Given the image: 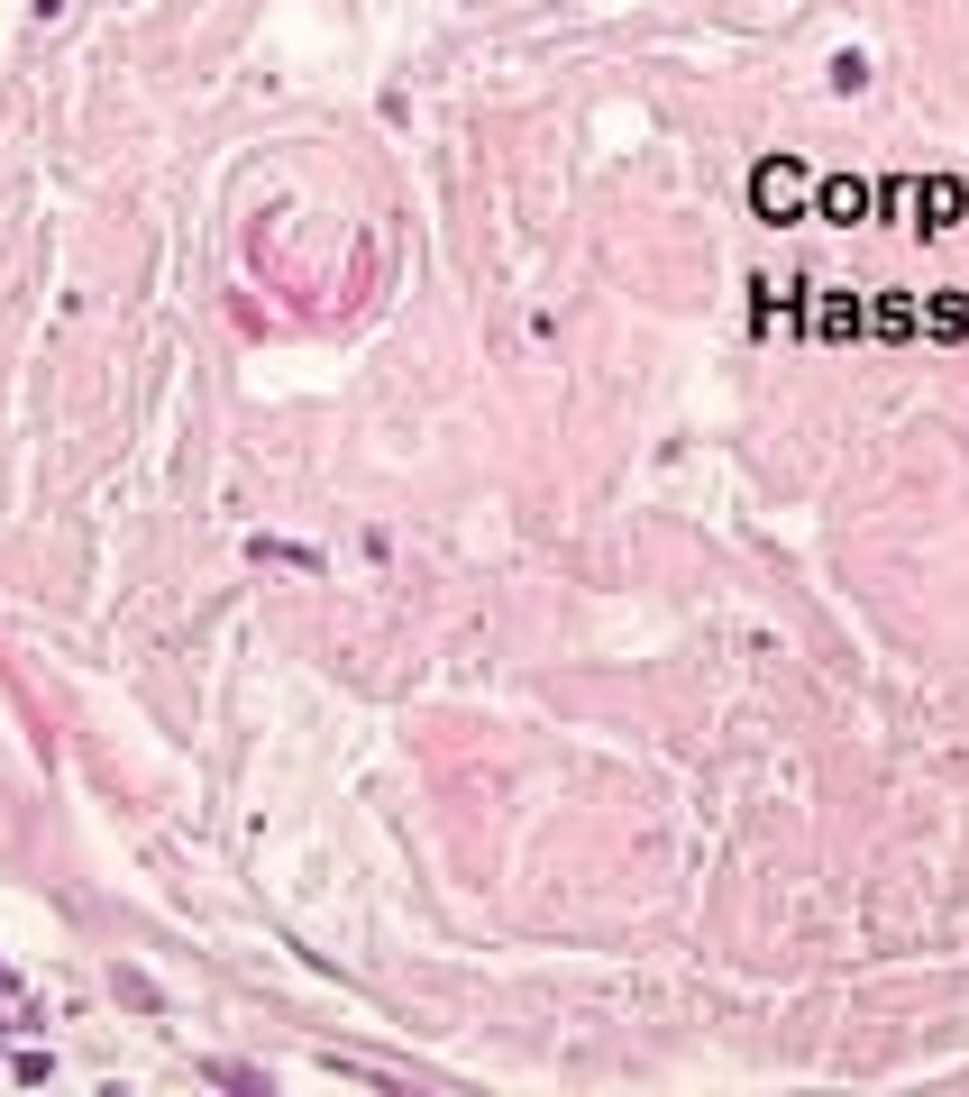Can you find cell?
Wrapping results in <instances>:
<instances>
[{"mask_svg": "<svg viewBox=\"0 0 969 1097\" xmlns=\"http://www.w3.org/2000/svg\"><path fill=\"white\" fill-rule=\"evenodd\" d=\"M814 184H824L814 165H796V156H769V165L750 174V201H759L769 220H814Z\"/></svg>", "mask_w": 969, "mask_h": 1097, "instance_id": "6da1fadb", "label": "cell"}, {"mask_svg": "<svg viewBox=\"0 0 969 1097\" xmlns=\"http://www.w3.org/2000/svg\"><path fill=\"white\" fill-rule=\"evenodd\" d=\"M869 211H878L869 184H814V220H841V229H851V220H869Z\"/></svg>", "mask_w": 969, "mask_h": 1097, "instance_id": "7a4b0ae2", "label": "cell"}]
</instances>
